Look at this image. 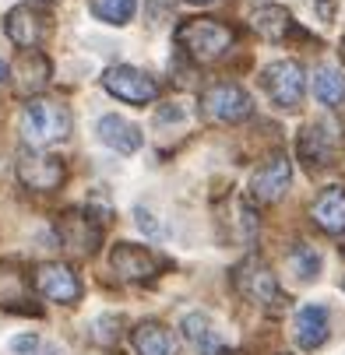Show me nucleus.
Masks as SVG:
<instances>
[{"label": "nucleus", "mask_w": 345, "mask_h": 355, "mask_svg": "<svg viewBox=\"0 0 345 355\" xmlns=\"http://www.w3.org/2000/svg\"><path fill=\"white\" fill-rule=\"evenodd\" d=\"M173 39L194 64H215L219 57L229 53L233 28L222 25L219 18H187L176 25Z\"/></svg>", "instance_id": "nucleus-1"}, {"label": "nucleus", "mask_w": 345, "mask_h": 355, "mask_svg": "<svg viewBox=\"0 0 345 355\" xmlns=\"http://www.w3.org/2000/svg\"><path fill=\"white\" fill-rule=\"evenodd\" d=\"M18 127H22V141L32 148L57 144L71 134V110L60 103H49V98H28Z\"/></svg>", "instance_id": "nucleus-2"}, {"label": "nucleus", "mask_w": 345, "mask_h": 355, "mask_svg": "<svg viewBox=\"0 0 345 355\" xmlns=\"http://www.w3.org/2000/svg\"><path fill=\"white\" fill-rule=\"evenodd\" d=\"M233 285L239 295H246L251 302H258V306H264L268 313H282L289 306V299L285 292L278 288L271 268L261 261V257H246L233 268Z\"/></svg>", "instance_id": "nucleus-3"}, {"label": "nucleus", "mask_w": 345, "mask_h": 355, "mask_svg": "<svg viewBox=\"0 0 345 355\" xmlns=\"http://www.w3.org/2000/svg\"><path fill=\"white\" fill-rule=\"evenodd\" d=\"M345 141V127L342 123H331V120H317V123H307L300 130V141H296V148H300V159L307 169H321V166H331L338 148Z\"/></svg>", "instance_id": "nucleus-4"}, {"label": "nucleus", "mask_w": 345, "mask_h": 355, "mask_svg": "<svg viewBox=\"0 0 345 355\" xmlns=\"http://www.w3.org/2000/svg\"><path fill=\"white\" fill-rule=\"evenodd\" d=\"M261 88L268 92V98L278 110H300L303 88H307L303 67L296 60H275L261 71Z\"/></svg>", "instance_id": "nucleus-5"}, {"label": "nucleus", "mask_w": 345, "mask_h": 355, "mask_svg": "<svg viewBox=\"0 0 345 355\" xmlns=\"http://www.w3.org/2000/svg\"><path fill=\"white\" fill-rule=\"evenodd\" d=\"M251 95L233 81H215L201 92V113L215 123H239L251 116Z\"/></svg>", "instance_id": "nucleus-6"}, {"label": "nucleus", "mask_w": 345, "mask_h": 355, "mask_svg": "<svg viewBox=\"0 0 345 355\" xmlns=\"http://www.w3.org/2000/svg\"><path fill=\"white\" fill-rule=\"evenodd\" d=\"M103 88L120 98V103H131V106H148V103H155V95H159V81L152 74H144L131 64H117L103 74Z\"/></svg>", "instance_id": "nucleus-7"}, {"label": "nucleus", "mask_w": 345, "mask_h": 355, "mask_svg": "<svg viewBox=\"0 0 345 355\" xmlns=\"http://www.w3.org/2000/svg\"><path fill=\"white\" fill-rule=\"evenodd\" d=\"M110 268L120 282H152L166 261L155 257L148 246H134V243H117L113 253H110Z\"/></svg>", "instance_id": "nucleus-8"}, {"label": "nucleus", "mask_w": 345, "mask_h": 355, "mask_svg": "<svg viewBox=\"0 0 345 355\" xmlns=\"http://www.w3.org/2000/svg\"><path fill=\"white\" fill-rule=\"evenodd\" d=\"M289 183H292V162H289V155L275 151V155L264 159L251 176V200H258V205H275V200L289 190Z\"/></svg>", "instance_id": "nucleus-9"}, {"label": "nucleus", "mask_w": 345, "mask_h": 355, "mask_svg": "<svg viewBox=\"0 0 345 355\" xmlns=\"http://www.w3.org/2000/svg\"><path fill=\"white\" fill-rule=\"evenodd\" d=\"M35 288H39L42 299L60 302V306H74V302L81 299L78 275L67 264H60V261H46V264L35 268Z\"/></svg>", "instance_id": "nucleus-10"}, {"label": "nucleus", "mask_w": 345, "mask_h": 355, "mask_svg": "<svg viewBox=\"0 0 345 355\" xmlns=\"http://www.w3.org/2000/svg\"><path fill=\"white\" fill-rule=\"evenodd\" d=\"M57 236L64 239L67 250L81 253V257H88V253L99 250V239H103V229H99L92 222V215H78V211H67L57 218Z\"/></svg>", "instance_id": "nucleus-11"}, {"label": "nucleus", "mask_w": 345, "mask_h": 355, "mask_svg": "<svg viewBox=\"0 0 345 355\" xmlns=\"http://www.w3.org/2000/svg\"><path fill=\"white\" fill-rule=\"evenodd\" d=\"M18 180H22V187L39 190V193L57 190L60 180H64V162L53 159V155H22L18 159Z\"/></svg>", "instance_id": "nucleus-12"}, {"label": "nucleus", "mask_w": 345, "mask_h": 355, "mask_svg": "<svg viewBox=\"0 0 345 355\" xmlns=\"http://www.w3.org/2000/svg\"><path fill=\"white\" fill-rule=\"evenodd\" d=\"M4 32H8V39H11L15 46H22L25 53H28V49H35V46L42 42V35H46V21H42V15H39L32 4H18V8L8 11V18H4Z\"/></svg>", "instance_id": "nucleus-13"}, {"label": "nucleus", "mask_w": 345, "mask_h": 355, "mask_svg": "<svg viewBox=\"0 0 345 355\" xmlns=\"http://www.w3.org/2000/svg\"><path fill=\"white\" fill-rule=\"evenodd\" d=\"M310 218L317 222V229L338 236L345 232V187H328L317 193V200L310 205Z\"/></svg>", "instance_id": "nucleus-14"}, {"label": "nucleus", "mask_w": 345, "mask_h": 355, "mask_svg": "<svg viewBox=\"0 0 345 355\" xmlns=\"http://www.w3.org/2000/svg\"><path fill=\"white\" fill-rule=\"evenodd\" d=\"M292 338L303 352H314L328 341V310L324 306H303L292 320Z\"/></svg>", "instance_id": "nucleus-15"}, {"label": "nucleus", "mask_w": 345, "mask_h": 355, "mask_svg": "<svg viewBox=\"0 0 345 355\" xmlns=\"http://www.w3.org/2000/svg\"><path fill=\"white\" fill-rule=\"evenodd\" d=\"M99 137H103V144H110L113 151H120V155H134V151L141 148V127H134L131 120L110 113L99 120Z\"/></svg>", "instance_id": "nucleus-16"}, {"label": "nucleus", "mask_w": 345, "mask_h": 355, "mask_svg": "<svg viewBox=\"0 0 345 355\" xmlns=\"http://www.w3.org/2000/svg\"><path fill=\"white\" fill-rule=\"evenodd\" d=\"M134 348L137 355H176V338L159 320H141L134 327Z\"/></svg>", "instance_id": "nucleus-17"}, {"label": "nucleus", "mask_w": 345, "mask_h": 355, "mask_svg": "<svg viewBox=\"0 0 345 355\" xmlns=\"http://www.w3.org/2000/svg\"><path fill=\"white\" fill-rule=\"evenodd\" d=\"M251 25H254V32H258L261 39H268V42H282V39L296 28L292 15H289L282 4H261V8L251 15Z\"/></svg>", "instance_id": "nucleus-18"}, {"label": "nucleus", "mask_w": 345, "mask_h": 355, "mask_svg": "<svg viewBox=\"0 0 345 355\" xmlns=\"http://www.w3.org/2000/svg\"><path fill=\"white\" fill-rule=\"evenodd\" d=\"M183 334H187V341L201 352V355H226L222 334L212 327V320H208L205 313H187V317H183Z\"/></svg>", "instance_id": "nucleus-19"}, {"label": "nucleus", "mask_w": 345, "mask_h": 355, "mask_svg": "<svg viewBox=\"0 0 345 355\" xmlns=\"http://www.w3.org/2000/svg\"><path fill=\"white\" fill-rule=\"evenodd\" d=\"M11 74L18 78L22 92H39L49 81V60L39 53V49H28V53L18 57V64L11 67Z\"/></svg>", "instance_id": "nucleus-20"}, {"label": "nucleus", "mask_w": 345, "mask_h": 355, "mask_svg": "<svg viewBox=\"0 0 345 355\" xmlns=\"http://www.w3.org/2000/svg\"><path fill=\"white\" fill-rule=\"evenodd\" d=\"M314 95L324 106H342L345 103V71L328 67V64L317 67L314 71Z\"/></svg>", "instance_id": "nucleus-21"}, {"label": "nucleus", "mask_w": 345, "mask_h": 355, "mask_svg": "<svg viewBox=\"0 0 345 355\" xmlns=\"http://www.w3.org/2000/svg\"><path fill=\"white\" fill-rule=\"evenodd\" d=\"M285 264H289V271H292L296 278H300V282H310V278H317V271H321V257H317V250H314V246H307V243H296V246L289 250Z\"/></svg>", "instance_id": "nucleus-22"}, {"label": "nucleus", "mask_w": 345, "mask_h": 355, "mask_svg": "<svg viewBox=\"0 0 345 355\" xmlns=\"http://www.w3.org/2000/svg\"><path fill=\"white\" fill-rule=\"evenodd\" d=\"M137 11V0H92V15L106 25H127Z\"/></svg>", "instance_id": "nucleus-23"}, {"label": "nucleus", "mask_w": 345, "mask_h": 355, "mask_svg": "<svg viewBox=\"0 0 345 355\" xmlns=\"http://www.w3.org/2000/svg\"><path fill=\"white\" fill-rule=\"evenodd\" d=\"M137 225H141V229H148V232H152V236H155V232H159V225H155V222H152V215H144V211H141V208H137Z\"/></svg>", "instance_id": "nucleus-24"}, {"label": "nucleus", "mask_w": 345, "mask_h": 355, "mask_svg": "<svg viewBox=\"0 0 345 355\" xmlns=\"http://www.w3.org/2000/svg\"><path fill=\"white\" fill-rule=\"evenodd\" d=\"M8 78H11V67H8L4 60H0V81H8Z\"/></svg>", "instance_id": "nucleus-25"}, {"label": "nucleus", "mask_w": 345, "mask_h": 355, "mask_svg": "<svg viewBox=\"0 0 345 355\" xmlns=\"http://www.w3.org/2000/svg\"><path fill=\"white\" fill-rule=\"evenodd\" d=\"M190 4H215V0H190Z\"/></svg>", "instance_id": "nucleus-26"}]
</instances>
